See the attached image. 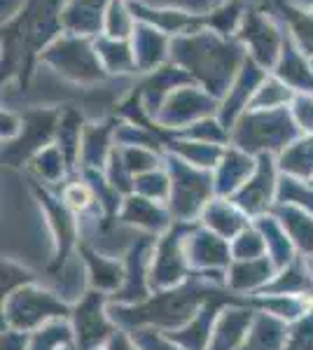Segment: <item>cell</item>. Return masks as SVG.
Returning <instances> with one entry per match:
<instances>
[{
  "instance_id": "cell-1",
  "label": "cell",
  "mask_w": 313,
  "mask_h": 350,
  "mask_svg": "<svg viewBox=\"0 0 313 350\" xmlns=\"http://www.w3.org/2000/svg\"><path fill=\"white\" fill-rule=\"evenodd\" d=\"M56 310H64V306H59L52 297H47L45 292L24 290L10 306V318L16 327H28L42 320L45 315H56Z\"/></svg>"
}]
</instances>
